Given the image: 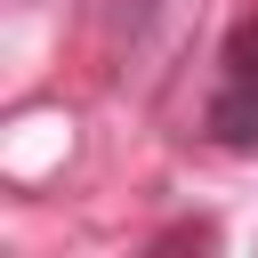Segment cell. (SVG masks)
I'll return each mask as SVG.
<instances>
[{
  "label": "cell",
  "instance_id": "cell-1",
  "mask_svg": "<svg viewBox=\"0 0 258 258\" xmlns=\"http://www.w3.org/2000/svg\"><path fill=\"white\" fill-rule=\"evenodd\" d=\"M202 129H210L218 145H234V153H242V145H258V89H234V81H226V89L210 97Z\"/></svg>",
  "mask_w": 258,
  "mask_h": 258
},
{
  "label": "cell",
  "instance_id": "cell-2",
  "mask_svg": "<svg viewBox=\"0 0 258 258\" xmlns=\"http://www.w3.org/2000/svg\"><path fill=\"white\" fill-rule=\"evenodd\" d=\"M226 81L234 89H258V16H242L226 32Z\"/></svg>",
  "mask_w": 258,
  "mask_h": 258
}]
</instances>
